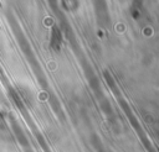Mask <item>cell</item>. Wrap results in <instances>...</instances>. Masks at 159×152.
<instances>
[{
  "instance_id": "obj_2",
  "label": "cell",
  "mask_w": 159,
  "mask_h": 152,
  "mask_svg": "<svg viewBox=\"0 0 159 152\" xmlns=\"http://www.w3.org/2000/svg\"><path fill=\"white\" fill-rule=\"evenodd\" d=\"M4 119H5V114L0 110V122H1V121H4Z\"/></svg>"
},
{
  "instance_id": "obj_1",
  "label": "cell",
  "mask_w": 159,
  "mask_h": 152,
  "mask_svg": "<svg viewBox=\"0 0 159 152\" xmlns=\"http://www.w3.org/2000/svg\"><path fill=\"white\" fill-rule=\"evenodd\" d=\"M9 99H10L17 108H21V105H22V100H21L19 93H17L15 89H10V90H9Z\"/></svg>"
}]
</instances>
